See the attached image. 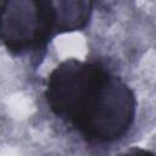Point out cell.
<instances>
[{
    "label": "cell",
    "mask_w": 156,
    "mask_h": 156,
    "mask_svg": "<svg viewBox=\"0 0 156 156\" xmlns=\"http://www.w3.org/2000/svg\"><path fill=\"white\" fill-rule=\"evenodd\" d=\"M55 6L58 34L82 30L89 23L93 13L91 1L57 0Z\"/></svg>",
    "instance_id": "obj_3"
},
{
    "label": "cell",
    "mask_w": 156,
    "mask_h": 156,
    "mask_svg": "<svg viewBox=\"0 0 156 156\" xmlns=\"http://www.w3.org/2000/svg\"><path fill=\"white\" fill-rule=\"evenodd\" d=\"M44 95L50 111L90 143H112L134 121V93L95 62L62 61L49 74Z\"/></svg>",
    "instance_id": "obj_1"
},
{
    "label": "cell",
    "mask_w": 156,
    "mask_h": 156,
    "mask_svg": "<svg viewBox=\"0 0 156 156\" xmlns=\"http://www.w3.org/2000/svg\"><path fill=\"white\" fill-rule=\"evenodd\" d=\"M1 6V40L15 55L40 50L58 34L55 1L4 0Z\"/></svg>",
    "instance_id": "obj_2"
},
{
    "label": "cell",
    "mask_w": 156,
    "mask_h": 156,
    "mask_svg": "<svg viewBox=\"0 0 156 156\" xmlns=\"http://www.w3.org/2000/svg\"><path fill=\"white\" fill-rule=\"evenodd\" d=\"M119 156H156V154L145 150V149H140V147H132L127 151H124L123 154H121Z\"/></svg>",
    "instance_id": "obj_4"
}]
</instances>
